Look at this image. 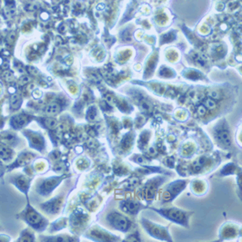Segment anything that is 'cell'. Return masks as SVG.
<instances>
[{"label":"cell","instance_id":"6da1fadb","mask_svg":"<svg viewBox=\"0 0 242 242\" xmlns=\"http://www.w3.org/2000/svg\"><path fill=\"white\" fill-rule=\"evenodd\" d=\"M27 200L28 202L26 208L23 210V211L16 215V218L18 220H24L28 226H30L38 232L45 230L49 225V220L30 205L28 198H27Z\"/></svg>","mask_w":242,"mask_h":242},{"label":"cell","instance_id":"7a4b0ae2","mask_svg":"<svg viewBox=\"0 0 242 242\" xmlns=\"http://www.w3.org/2000/svg\"><path fill=\"white\" fill-rule=\"evenodd\" d=\"M148 209L156 211L166 220L186 228H189V217L193 214V212L186 211L176 207L166 208V209H157V208H148Z\"/></svg>","mask_w":242,"mask_h":242},{"label":"cell","instance_id":"3957f363","mask_svg":"<svg viewBox=\"0 0 242 242\" xmlns=\"http://www.w3.org/2000/svg\"><path fill=\"white\" fill-rule=\"evenodd\" d=\"M140 223L146 230V232L153 239L163 240V241H173L172 238L168 233V227H164L157 224L145 218L140 220Z\"/></svg>","mask_w":242,"mask_h":242},{"label":"cell","instance_id":"277c9868","mask_svg":"<svg viewBox=\"0 0 242 242\" xmlns=\"http://www.w3.org/2000/svg\"><path fill=\"white\" fill-rule=\"evenodd\" d=\"M213 136L215 138L216 143L218 145L223 149H228L231 143V133L228 123L226 122L225 119H222L213 130Z\"/></svg>","mask_w":242,"mask_h":242},{"label":"cell","instance_id":"5b68a950","mask_svg":"<svg viewBox=\"0 0 242 242\" xmlns=\"http://www.w3.org/2000/svg\"><path fill=\"white\" fill-rule=\"evenodd\" d=\"M107 221L114 229L121 232H128L132 225V222L129 218L117 211L110 212L107 216Z\"/></svg>","mask_w":242,"mask_h":242},{"label":"cell","instance_id":"8992f818","mask_svg":"<svg viewBox=\"0 0 242 242\" xmlns=\"http://www.w3.org/2000/svg\"><path fill=\"white\" fill-rule=\"evenodd\" d=\"M65 178L66 176L63 175V176H53V177L44 179L41 182L37 183L36 192L42 196H49Z\"/></svg>","mask_w":242,"mask_h":242},{"label":"cell","instance_id":"52a82bcc","mask_svg":"<svg viewBox=\"0 0 242 242\" xmlns=\"http://www.w3.org/2000/svg\"><path fill=\"white\" fill-rule=\"evenodd\" d=\"M188 180L184 179H178L173 181L172 183L168 184V187L165 189V191L162 193V199L165 200L166 202L171 201L176 196H178L187 186Z\"/></svg>","mask_w":242,"mask_h":242},{"label":"cell","instance_id":"ba28073f","mask_svg":"<svg viewBox=\"0 0 242 242\" xmlns=\"http://www.w3.org/2000/svg\"><path fill=\"white\" fill-rule=\"evenodd\" d=\"M23 133L28 137L31 148H34L39 151H43L45 150V140L41 133L33 131L30 130H25Z\"/></svg>","mask_w":242,"mask_h":242},{"label":"cell","instance_id":"9c48e42d","mask_svg":"<svg viewBox=\"0 0 242 242\" xmlns=\"http://www.w3.org/2000/svg\"><path fill=\"white\" fill-rule=\"evenodd\" d=\"M146 208H148V207H146L141 203L132 200H124L120 204V210L130 215H137L138 211H140L142 209H146Z\"/></svg>","mask_w":242,"mask_h":242},{"label":"cell","instance_id":"30bf717a","mask_svg":"<svg viewBox=\"0 0 242 242\" xmlns=\"http://www.w3.org/2000/svg\"><path fill=\"white\" fill-rule=\"evenodd\" d=\"M11 183L15 184L16 187L19 189L20 192H24L26 194L27 198L28 197V191L29 189V186H30V181H31V179H28V178L25 177L24 175L22 174H16V176L11 179Z\"/></svg>","mask_w":242,"mask_h":242},{"label":"cell","instance_id":"8fae6325","mask_svg":"<svg viewBox=\"0 0 242 242\" xmlns=\"http://www.w3.org/2000/svg\"><path fill=\"white\" fill-rule=\"evenodd\" d=\"M33 120L32 116L27 115L25 113L22 114H17L11 118L10 120V125L15 130L22 129L24 126L28 124Z\"/></svg>","mask_w":242,"mask_h":242},{"label":"cell","instance_id":"7c38bea8","mask_svg":"<svg viewBox=\"0 0 242 242\" xmlns=\"http://www.w3.org/2000/svg\"><path fill=\"white\" fill-rule=\"evenodd\" d=\"M33 157H34V154H33L32 152H28V151L22 152L21 154H19L18 158L16 159V162L13 163L11 166H9V170L13 169L14 167L23 166V165H26V164L29 163L30 161L32 160Z\"/></svg>","mask_w":242,"mask_h":242},{"label":"cell","instance_id":"4fadbf2b","mask_svg":"<svg viewBox=\"0 0 242 242\" xmlns=\"http://www.w3.org/2000/svg\"><path fill=\"white\" fill-rule=\"evenodd\" d=\"M14 151L6 147V146L0 145V159L5 161H9L12 160L13 156H14Z\"/></svg>","mask_w":242,"mask_h":242},{"label":"cell","instance_id":"5bb4252c","mask_svg":"<svg viewBox=\"0 0 242 242\" xmlns=\"http://www.w3.org/2000/svg\"><path fill=\"white\" fill-rule=\"evenodd\" d=\"M1 138H2V142L5 143L6 144H8V145L16 144V141H17L16 134L11 133V132H9V131H5V132H3Z\"/></svg>","mask_w":242,"mask_h":242},{"label":"cell","instance_id":"9a60e30c","mask_svg":"<svg viewBox=\"0 0 242 242\" xmlns=\"http://www.w3.org/2000/svg\"><path fill=\"white\" fill-rule=\"evenodd\" d=\"M43 241H77V239L68 236H55V237H41Z\"/></svg>","mask_w":242,"mask_h":242},{"label":"cell","instance_id":"2e32d148","mask_svg":"<svg viewBox=\"0 0 242 242\" xmlns=\"http://www.w3.org/2000/svg\"><path fill=\"white\" fill-rule=\"evenodd\" d=\"M34 240H35V236L32 231L28 228L24 229L17 240V241H34Z\"/></svg>","mask_w":242,"mask_h":242},{"label":"cell","instance_id":"e0dca14e","mask_svg":"<svg viewBox=\"0 0 242 242\" xmlns=\"http://www.w3.org/2000/svg\"><path fill=\"white\" fill-rule=\"evenodd\" d=\"M59 111H60V107H59V104L57 103H50L45 108V113L50 114V115L57 114Z\"/></svg>","mask_w":242,"mask_h":242},{"label":"cell","instance_id":"ac0fdd59","mask_svg":"<svg viewBox=\"0 0 242 242\" xmlns=\"http://www.w3.org/2000/svg\"><path fill=\"white\" fill-rule=\"evenodd\" d=\"M40 123H42V126H44L45 128H49V129H52L57 125V121L55 119L52 118H45V119H41Z\"/></svg>","mask_w":242,"mask_h":242},{"label":"cell","instance_id":"d6986e66","mask_svg":"<svg viewBox=\"0 0 242 242\" xmlns=\"http://www.w3.org/2000/svg\"><path fill=\"white\" fill-rule=\"evenodd\" d=\"M204 105L206 106L207 109L213 110V109L216 108L217 103H216V102L214 101V99H212V98H208V99H206V100L204 101Z\"/></svg>","mask_w":242,"mask_h":242},{"label":"cell","instance_id":"ffe728a7","mask_svg":"<svg viewBox=\"0 0 242 242\" xmlns=\"http://www.w3.org/2000/svg\"><path fill=\"white\" fill-rule=\"evenodd\" d=\"M207 111H208V110H207V108H206V106H205L204 104H200V105H198V107H197V114L200 115V116L205 115L206 113H207Z\"/></svg>","mask_w":242,"mask_h":242},{"label":"cell","instance_id":"44dd1931","mask_svg":"<svg viewBox=\"0 0 242 242\" xmlns=\"http://www.w3.org/2000/svg\"><path fill=\"white\" fill-rule=\"evenodd\" d=\"M209 96H210V98H212V99H219V98L220 97V95H219V93L218 91H216V90H211V91L209 92Z\"/></svg>","mask_w":242,"mask_h":242},{"label":"cell","instance_id":"7402d4cb","mask_svg":"<svg viewBox=\"0 0 242 242\" xmlns=\"http://www.w3.org/2000/svg\"><path fill=\"white\" fill-rule=\"evenodd\" d=\"M36 7H37V6H36L35 4H28V5H27V6H26L27 10H29V11H33V10L36 9Z\"/></svg>","mask_w":242,"mask_h":242},{"label":"cell","instance_id":"603a6c76","mask_svg":"<svg viewBox=\"0 0 242 242\" xmlns=\"http://www.w3.org/2000/svg\"><path fill=\"white\" fill-rule=\"evenodd\" d=\"M10 238L4 235V234H0V241H9Z\"/></svg>","mask_w":242,"mask_h":242}]
</instances>
